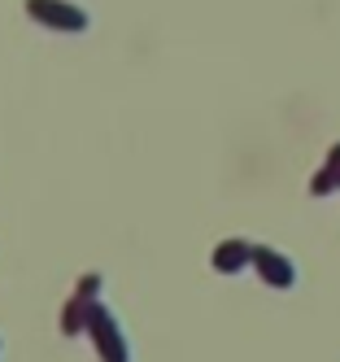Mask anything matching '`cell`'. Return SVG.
Listing matches in <instances>:
<instances>
[{
	"instance_id": "obj_7",
	"label": "cell",
	"mask_w": 340,
	"mask_h": 362,
	"mask_svg": "<svg viewBox=\"0 0 340 362\" xmlns=\"http://www.w3.org/2000/svg\"><path fill=\"white\" fill-rule=\"evenodd\" d=\"M96 293H100V275H83V284H78V297L96 301Z\"/></svg>"
},
{
	"instance_id": "obj_6",
	"label": "cell",
	"mask_w": 340,
	"mask_h": 362,
	"mask_svg": "<svg viewBox=\"0 0 340 362\" xmlns=\"http://www.w3.org/2000/svg\"><path fill=\"white\" fill-rule=\"evenodd\" d=\"M336 188H340V175H336V170H327V166L310 179V192H314V197H327V192H336Z\"/></svg>"
},
{
	"instance_id": "obj_3",
	"label": "cell",
	"mask_w": 340,
	"mask_h": 362,
	"mask_svg": "<svg viewBox=\"0 0 340 362\" xmlns=\"http://www.w3.org/2000/svg\"><path fill=\"white\" fill-rule=\"evenodd\" d=\"M253 267H257V275L266 279L271 288H297V262H293L288 253L257 245V249H253Z\"/></svg>"
},
{
	"instance_id": "obj_5",
	"label": "cell",
	"mask_w": 340,
	"mask_h": 362,
	"mask_svg": "<svg viewBox=\"0 0 340 362\" xmlns=\"http://www.w3.org/2000/svg\"><path fill=\"white\" fill-rule=\"evenodd\" d=\"M88 323H92V301L74 293V301H66V315H61V332H66V336H74V332H83Z\"/></svg>"
},
{
	"instance_id": "obj_8",
	"label": "cell",
	"mask_w": 340,
	"mask_h": 362,
	"mask_svg": "<svg viewBox=\"0 0 340 362\" xmlns=\"http://www.w3.org/2000/svg\"><path fill=\"white\" fill-rule=\"evenodd\" d=\"M327 170L340 175V144H332V153H327Z\"/></svg>"
},
{
	"instance_id": "obj_1",
	"label": "cell",
	"mask_w": 340,
	"mask_h": 362,
	"mask_svg": "<svg viewBox=\"0 0 340 362\" xmlns=\"http://www.w3.org/2000/svg\"><path fill=\"white\" fill-rule=\"evenodd\" d=\"M88 332L96 336V349H100V362H131V349H127V336L118 327V319L105 310L100 301H92V323Z\"/></svg>"
},
{
	"instance_id": "obj_2",
	"label": "cell",
	"mask_w": 340,
	"mask_h": 362,
	"mask_svg": "<svg viewBox=\"0 0 340 362\" xmlns=\"http://www.w3.org/2000/svg\"><path fill=\"white\" fill-rule=\"evenodd\" d=\"M26 13L52 31H88V9L70 5V0H26Z\"/></svg>"
},
{
	"instance_id": "obj_4",
	"label": "cell",
	"mask_w": 340,
	"mask_h": 362,
	"mask_svg": "<svg viewBox=\"0 0 340 362\" xmlns=\"http://www.w3.org/2000/svg\"><path fill=\"white\" fill-rule=\"evenodd\" d=\"M253 249L257 245H249V240H240V236H231V240H223L218 249H214V271H223V275H240L249 262H253Z\"/></svg>"
}]
</instances>
